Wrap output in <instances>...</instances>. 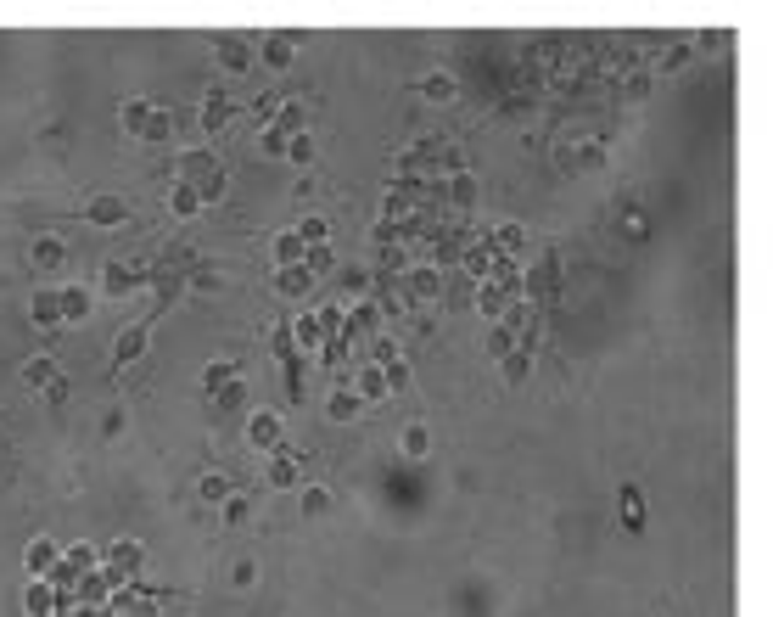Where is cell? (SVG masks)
<instances>
[{
  "mask_svg": "<svg viewBox=\"0 0 773 617\" xmlns=\"http://www.w3.org/2000/svg\"><path fill=\"white\" fill-rule=\"evenodd\" d=\"M219 68H225V73H247V68H253V45L236 40V34H225V40H219Z\"/></svg>",
  "mask_w": 773,
  "mask_h": 617,
  "instance_id": "19",
  "label": "cell"
},
{
  "mask_svg": "<svg viewBox=\"0 0 773 617\" xmlns=\"http://www.w3.org/2000/svg\"><path fill=\"white\" fill-rule=\"evenodd\" d=\"M101 567H107V573H118V578H141L146 545H141V539H113V545L101 550Z\"/></svg>",
  "mask_w": 773,
  "mask_h": 617,
  "instance_id": "4",
  "label": "cell"
},
{
  "mask_svg": "<svg viewBox=\"0 0 773 617\" xmlns=\"http://www.w3.org/2000/svg\"><path fill=\"white\" fill-rule=\"evenodd\" d=\"M29 264L34 270H62V264H68V242H62V236H40V242L29 247Z\"/></svg>",
  "mask_w": 773,
  "mask_h": 617,
  "instance_id": "17",
  "label": "cell"
},
{
  "mask_svg": "<svg viewBox=\"0 0 773 617\" xmlns=\"http://www.w3.org/2000/svg\"><path fill=\"white\" fill-rule=\"evenodd\" d=\"M275 292H281L286 303L309 298V292H314V275L303 270V264H286V270H275Z\"/></svg>",
  "mask_w": 773,
  "mask_h": 617,
  "instance_id": "16",
  "label": "cell"
},
{
  "mask_svg": "<svg viewBox=\"0 0 773 617\" xmlns=\"http://www.w3.org/2000/svg\"><path fill=\"white\" fill-rule=\"evenodd\" d=\"M213 169H225L213 146H185L180 158H174V180H185V186H197V180H208Z\"/></svg>",
  "mask_w": 773,
  "mask_h": 617,
  "instance_id": "6",
  "label": "cell"
},
{
  "mask_svg": "<svg viewBox=\"0 0 773 617\" xmlns=\"http://www.w3.org/2000/svg\"><path fill=\"white\" fill-rule=\"evenodd\" d=\"M488 242L499 247L505 259H516L521 247H527V230H521V225H510V219H505V225H493V236H488Z\"/></svg>",
  "mask_w": 773,
  "mask_h": 617,
  "instance_id": "30",
  "label": "cell"
},
{
  "mask_svg": "<svg viewBox=\"0 0 773 617\" xmlns=\"http://www.w3.org/2000/svg\"><path fill=\"white\" fill-rule=\"evenodd\" d=\"M225 287V275L219 270H208V264H197V270H191V292H202V298H208V292H219Z\"/></svg>",
  "mask_w": 773,
  "mask_h": 617,
  "instance_id": "45",
  "label": "cell"
},
{
  "mask_svg": "<svg viewBox=\"0 0 773 617\" xmlns=\"http://www.w3.org/2000/svg\"><path fill=\"white\" fill-rule=\"evenodd\" d=\"M555 287H561V270H555V259H544L538 270L521 275V292H527L533 303H555Z\"/></svg>",
  "mask_w": 773,
  "mask_h": 617,
  "instance_id": "10",
  "label": "cell"
},
{
  "mask_svg": "<svg viewBox=\"0 0 773 617\" xmlns=\"http://www.w3.org/2000/svg\"><path fill=\"white\" fill-rule=\"evenodd\" d=\"M269 259H275V270H286V264H303V242H297V230H281V236L269 242Z\"/></svg>",
  "mask_w": 773,
  "mask_h": 617,
  "instance_id": "27",
  "label": "cell"
},
{
  "mask_svg": "<svg viewBox=\"0 0 773 617\" xmlns=\"http://www.w3.org/2000/svg\"><path fill=\"white\" fill-rule=\"evenodd\" d=\"M421 96L432 101V107H449V101L460 96V85H454V73L437 68V73H426V79H421Z\"/></svg>",
  "mask_w": 773,
  "mask_h": 617,
  "instance_id": "22",
  "label": "cell"
},
{
  "mask_svg": "<svg viewBox=\"0 0 773 617\" xmlns=\"http://www.w3.org/2000/svg\"><path fill=\"white\" fill-rule=\"evenodd\" d=\"M398 287H404L409 309H437V303H443V270H432V264H409V270L398 275Z\"/></svg>",
  "mask_w": 773,
  "mask_h": 617,
  "instance_id": "3",
  "label": "cell"
},
{
  "mask_svg": "<svg viewBox=\"0 0 773 617\" xmlns=\"http://www.w3.org/2000/svg\"><path fill=\"white\" fill-rule=\"evenodd\" d=\"M342 359H348V343H342V337H331V343L320 348V365H342Z\"/></svg>",
  "mask_w": 773,
  "mask_h": 617,
  "instance_id": "51",
  "label": "cell"
},
{
  "mask_svg": "<svg viewBox=\"0 0 773 617\" xmlns=\"http://www.w3.org/2000/svg\"><path fill=\"white\" fill-rule=\"evenodd\" d=\"M90 303H96V292H90V287H57L62 326H85V320H90Z\"/></svg>",
  "mask_w": 773,
  "mask_h": 617,
  "instance_id": "12",
  "label": "cell"
},
{
  "mask_svg": "<svg viewBox=\"0 0 773 617\" xmlns=\"http://www.w3.org/2000/svg\"><path fill=\"white\" fill-rule=\"evenodd\" d=\"M225 382H236V359H213L208 371H202V388H208V393H219Z\"/></svg>",
  "mask_w": 773,
  "mask_h": 617,
  "instance_id": "42",
  "label": "cell"
},
{
  "mask_svg": "<svg viewBox=\"0 0 773 617\" xmlns=\"http://www.w3.org/2000/svg\"><path fill=\"white\" fill-rule=\"evenodd\" d=\"M303 270H309L314 281L337 270V253H331V242H320V247H303Z\"/></svg>",
  "mask_w": 773,
  "mask_h": 617,
  "instance_id": "32",
  "label": "cell"
},
{
  "mask_svg": "<svg viewBox=\"0 0 773 617\" xmlns=\"http://www.w3.org/2000/svg\"><path fill=\"white\" fill-rule=\"evenodd\" d=\"M85 219H90L96 230H118V225L129 219V202H124V197H113V191H101V197H90V202H85Z\"/></svg>",
  "mask_w": 773,
  "mask_h": 617,
  "instance_id": "8",
  "label": "cell"
},
{
  "mask_svg": "<svg viewBox=\"0 0 773 617\" xmlns=\"http://www.w3.org/2000/svg\"><path fill=\"white\" fill-rule=\"evenodd\" d=\"M197 494H202V500H208V505H225L230 494H236V488H230V477H225V472H202Z\"/></svg>",
  "mask_w": 773,
  "mask_h": 617,
  "instance_id": "34",
  "label": "cell"
},
{
  "mask_svg": "<svg viewBox=\"0 0 773 617\" xmlns=\"http://www.w3.org/2000/svg\"><path fill=\"white\" fill-rule=\"evenodd\" d=\"M23 382H29V388H51V382H57V359H29V365H23Z\"/></svg>",
  "mask_w": 773,
  "mask_h": 617,
  "instance_id": "39",
  "label": "cell"
},
{
  "mask_svg": "<svg viewBox=\"0 0 773 617\" xmlns=\"http://www.w3.org/2000/svg\"><path fill=\"white\" fill-rule=\"evenodd\" d=\"M146 118H152V101H141V96L118 107V124H124L129 135H141V130H146Z\"/></svg>",
  "mask_w": 773,
  "mask_h": 617,
  "instance_id": "35",
  "label": "cell"
},
{
  "mask_svg": "<svg viewBox=\"0 0 773 617\" xmlns=\"http://www.w3.org/2000/svg\"><path fill=\"white\" fill-rule=\"evenodd\" d=\"M225 522H230V528H241V522H247V500L230 494V500H225Z\"/></svg>",
  "mask_w": 773,
  "mask_h": 617,
  "instance_id": "52",
  "label": "cell"
},
{
  "mask_svg": "<svg viewBox=\"0 0 773 617\" xmlns=\"http://www.w3.org/2000/svg\"><path fill=\"white\" fill-rule=\"evenodd\" d=\"M29 315H34V326H40V331H57V326H62V309H57V292H34V303H29Z\"/></svg>",
  "mask_w": 773,
  "mask_h": 617,
  "instance_id": "28",
  "label": "cell"
},
{
  "mask_svg": "<svg viewBox=\"0 0 773 617\" xmlns=\"http://www.w3.org/2000/svg\"><path fill=\"white\" fill-rule=\"evenodd\" d=\"M443 208H454V214H471V208H477V180H471V169L465 174H449V180H443Z\"/></svg>",
  "mask_w": 773,
  "mask_h": 617,
  "instance_id": "11",
  "label": "cell"
},
{
  "mask_svg": "<svg viewBox=\"0 0 773 617\" xmlns=\"http://www.w3.org/2000/svg\"><path fill=\"white\" fill-rule=\"evenodd\" d=\"M197 118H202V130H208V135H213V130H225V124H230V101H225V90H213V96L202 101V113H197Z\"/></svg>",
  "mask_w": 773,
  "mask_h": 617,
  "instance_id": "29",
  "label": "cell"
},
{
  "mask_svg": "<svg viewBox=\"0 0 773 617\" xmlns=\"http://www.w3.org/2000/svg\"><path fill=\"white\" fill-rule=\"evenodd\" d=\"M275 107H281V101H275V96H258V107H253V113H258V118H264V124H269V118H275Z\"/></svg>",
  "mask_w": 773,
  "mask_h": 617,
  "instance_id": "54",
  "label": "cell"
},
{
  "mask_svg": "<svg viewBox=\"0 0 773 617\" xmlns=\"http://www.w3.org/2000/svg\"><path fill=\"white\" fill-rule=\"evenodd\" d=\"M628 96H633V101L650 96V73H628Z\"/></svg>",
  "mask_w": 773,
  "mask_h": 617,
  "instance_id": "53",
  "label": "cell"
},
{
  "mask_svg": "<svg viewBox=\"0 0 773 617\" xmlns=\"http://www.w3.org/2000/svg\"><path fill=\"white\" fill-rule=\"evenodd\" d=\"M264 483L269 488H303V466H297L286 449H275V455H269V466H264Z\"/></svg>",
  "mask_w": 773,
  "mask_h": 617,
  "instance_id": "13",
  "label": "cell"
},
{
  "mask_svg": "<svg viewBox=\"0 0 773 617\" xmlns=\"http://www.w3.org/2000/svg\"><path fill=\"white\" fill-rule=\"evenodd\" d=\"M292 62H297V45H292V40H264V68L286 73Z\"/></svg>",
  "mask_w": 773,
  "mask_h": 617,
  "instance_id": "37",
  "label": "cell"
},
{
  "mask_svg": "<svg viewBox=\"0 0 773 617\" xmlns=\"http://www.w3.org/2000/svg\"><path fill=\"white\" fill-rule=\"evenodd\" d=\"M169 214H174V219H197V214H202L197 186H185V180H174V191H169Z\"/></svg>",
  "mask_w": 773,
  "mask_h": 617,
  "instance_id": "26",
  "label": "cell"
},
{
  "mask_svg": "<svg viewBox=\"0 0 773 617\" xmlns=\"http://www.w3.org/2000/svg\"><path fill=\"white\" fill-rule=\"evenodd\" d=\"M689 62V45L678 40V45H667V51H661V73H673V68H684Z\"/></svg>",
  "mask_w": 773,
  "mask_h": 617,
  "instance_id": "49",
  "label": "cell"
},
{
  "mask_svg": "<svg viewBox=\"0 0 773 617\" xmlns=\"http://www.w3.org/2000/svg\"><path fill=\"white\" fill-rule=\"evenodd\" d=\"M292 343H297V354H320V348H325L320 320H314V315H297L292 320Z\"/></svg>",
  "mask_w": 773,
  "mask_h": 617,
  "instance_id": "23",
  "label": "cell"
},
{
  "mask_svg": "<svg viewBox=\"0 0 773 617\" xmlns=\"http://www.w3.org/2000/svg\"><path fill=\"white\" fill-rule=\"evenodd\" d=\"M141 281H152V264L113 259L107 270H101V292H107V298H129V287H141Z\"/></svg>",
  "mask_w": 773,
  "mask_h": 617,
  "instance_id": "5",
  "label": "cell"
},
{
  "mask_svg": "<svg viewBox=\"0 0 773 617\" xmlns=\"http://www.w3.org/2000/svg\"><path fill=\"white\" fill-rule=\"evenodd\" d=\"M342 287H348L353 298L365 303L370 292H376V275H370V264H348V270H342Z\"/></svg>",
  "mask_w": 773,
  "mask_h": 617,
  "instance_id": "31",
  "label": "cell"
},
{
  "mask_svg": "<svg viewBox=\"0 0 773 617\" xmlns=\"http://www.w3.org/2000/svg\"><path fill=\"white\" fill-rule=\"evenodd\" d=\"M57 561H62V550L51 545L45 533H40V539H34L29 550H23V567H29V578H45V573H51V567H57Z\"/></svg>",
  "mask_w": 773,
  "mask_h": 617,
  "instance_id": "18",
  "label": "cell"
},
{
  "mask_svg": "<svg viewBox=\"0 0 773 617\" xmlns=\"http://www.w3.org/2000/svg\"><path fill=\"white\" fill-rule=\"evenodd\" d=\"M213 404H219V410H241V404H247V388H241V376H236V382H225V388L213 393Z\"/></svg>",
  "mask_w": 773,
  "mask_h": 617,
  "instance_id": "47",
  "label": "cell"
},
{
  "mask_svg": "<svg viewBox=\"0 0 773 617\" xmlns=\"http://www.w3.org/2000/svg\"><path fill=\"white\" fill-rule=\"evenodd\" d=\"M286 158L309 169V163H314V135H292V141H286Z\"/></svg>",
  "mask_w": 773,
  "mask_h": 617,
  "instance_id": "48",
  "label": "cell"
},
{
  "mask_svg": "<svg viewBox=\"0 0 773 617\" xmlns=\"http://www.w3.org/2000/svg\"><path fill=\"white\" fill-rule=\"evenodd\" d=\"M404 455L409 460H426V455H432V432H426V421H409V427H404Z\"/></svg>",
  "mask_w": 773,
  "mask_h": 617,
  "instance_id": "33",
  "label": "cell"
},
{
  "mask_svg": "<svg viewBox=\"0 0 773 617\" xmlns=\"http://www.w3.org/2000/svg\"><path fill=\"white\" fill-rule=\"evenodd\" d=\"M359 416H365V404H359L353 388H337L325 399V421H331V427H348V421H359Z\"/></svg>",
  "mask_w": 773,
  "mask_h": 617,
  "instance_id": "15",
  "label": "cell"
},
{
  "mask_svg": "<svg viewBox=\"0 0 773 617\" xmlns=\"http://www.w3.org/2000/svg\"><path fill=\"white\" fill-rule=\"evenodd\" d=\"M353 393H359V404L393 399V393H387V382H381V365H359V376H353Z\"/></svg>",
  "mask_w": 773,
  "mask_h": 617,
  "instance_id": "20",
  "label": "cell"
},
{
  "mask_svg": "<svg viewBox=\"0 0 773 617\" xmlns=\"http://www.w3.org/2000/svg\"><path fill=\"white\" fill-rule=\"evenodd\" d=\"M73 617H113V612H107V606H79Z\"/></svg>",
  "mask_w": 773,
  "mask_h": 617,
  "instance_id": "55",
  "label": "cell"
},
{
  "mask_svg": "<svg viewBox=\"0 0 773 617\" xmlns=\"http://www.w3.org/2000/svg\"><path fill=\"white\" fill-rule=\"evenodd\" d=\"M258 152H264V158H286V135L264 130V135H258Z\"/></svg>",
  "mask_w": 773,
  "mask_h": 617,
  "instance_id": "50",
  "label": "cell"
},
{
  "mask_svg": "<svg viewBox=\"0 0 773 617\" xmlns=\"http://www.w3.org/2000/svg\"><path fill=\"white\" fill-rule=\"evenodd\" d=\"M297 505H303V517H331V505H337V500H331V488L309 483V488H303V500H297Z\"/></svg>",
  "mask_w": 773,
  "mask_h": 617,
  "instance_id": "36",
  "label": "cell"
},
{
  "mask_svg": "<svg viewBox=\"0 0 773 617\" xmlns=\"http://www.w3.org/2000/svg\"><path fill=\"white\" fill-rule=\"evenodd\" d=\"M225 191H230V174H225V169H213L208 180H197V197H202V208H208V202H225Z\"/></svg>",
  "mask_w": 773,
  "mask_h": 617,
  "instance_id": "41",
  "label": "cell"
},
{
  "mask_svg": "<svg viewBox=\"0 0 773 617\" xmlns=\"http://www.w3.org/2000/svg\"><path fill=\"white\" fill-rule=\"evenodd\" d=\"M23 612L29 617H57V589L45 584V578H34V584L23 589Z\"/></svg>",
  "mask_w": 773,
  "mask_h": 617,
  "instance_id": "21",
  "label": "cell"
},
{
  "mask_svg": "<svg viewBox=\"0 0 773 617\" xmlns=\"http://www.w3.org/2000/svg\"><path fill=\"white\" fill-rule=\"evenodd\" d=\"M146 354V326H124L113 337V371H124V365H135V359Z\"/></svg>",
  "mask_w": 773,
  "mask_h": 617,
  "instance_id": "14",
  "label": "cell"
},
{
  "mask_svg": "<svg viewBox=\"0 0 773 617\" xmlns=\"http://www.w3.org/2000/svg\"><path fill=\"white\" fill-rule=\"evenodd\" d=\"M62 561H68L73 573H90V567H101V550L96 545H73V550H62Z\"/></svg>",
  "mask_w": 773,
  "mask_h": 617,
  "instance_id": "44",
  "label": "cell"
},
{
  "mask_svg": "<svg viewBox=\"0 0 773 617\" xmlns=\"http://www.w3.org/2000/svg\"><path fill=\"white\" fill-rule=\"evenodd\" d=\"M516 343H521V331H510L505 320H493V326H488V337H482V354H488V359H505Z\"/></svg>",
  "mask_w": 773,
  "mask_h": 617,
  "instance_id": "25",
  "label": "cell"
},
{
  "mask_svg": "<svg viewBox=\"0 0 773 617\" xmlns=\"http://www.w3.org/2000/svg\"><path fill=\"white\" fill-rule=\"evenodd\" d=\"M381 382H387V393L398 399V393L409 388V359H404V354H393L387 365H381Z\"/></svg>",
  "mask_w": 773,
  "mask_h": 617,
  "instance_id": "38",
  "label": "cell"
},
{
  "mask_svg": "<svg viewBox=\"0 0 773 617\" xmlns=\"http://www.w3.org/2000/svg\"><path fill=\"white\" fill-rule=\"evenodd\" d=\"M264 130L286 135V141H292V135H309V101H281V107H275V118H269Z\"/></svg>",
  "mask_w": 773,
  "mask_h": 617,
  "instance_id": "9",
  "label": "cell"
},
{
  "mask_svg": "<svg viewBox=\"0 0 773 617\" xmlns=\"http://www.w3.org/2000/svg\"><path fill=\"white\" fill-rule=\"evenodd\" d=\"M297 242L303 247H320V242H331V219H303V225H297Z\"/></svg>",
  "mask_w": 773,
  "mask_h": 617,
  "instance_id": "43",
  "label": "cell"
},
{
  "mask_svg": "<svg viewBox=\"0 0 773 617\" xmlns=\"http://www.w3.org/2000/svg\"><path fill=\"white\" fill-rule=\"evenodd\" d=\"M510 264H516V259H505L488 236H471V242L460 247V270L471 275V281H493V275H505Z\"/></svg>",
  "mask_w": 773,
  "mask_h": 617,
  "instance_id": "2",
  "label": "cell"
},
{
  "mask_svg": "<svg viewBox=\"0 0 773 617\" xmlns=\"http://www.w3.org/2000/svg\"><path fill=\"white\" fill-rule=\"evenodd\" d=\"M521 298V270L510 264L505 275H493V281H477V309H482V320H505V309Z\"/></svg>",
  "mask_w": 773,
  "mask_h": 617,
  "instance_id": "1",
  "label": "cell"
},
{
  "mask_svg": "<svg viewBox=\"0 0 773 617\" xmlns=\"http://www.w3.org/2000/svg\"><path fill=\"white\" fill-rule=\"evenodd\" d=\"M269 348H275V359H303V354H297V343H292V326L269 331Z\"/></svg>",
  "mask_w": 773,
  "mask_h": 617,
  "instance_id": "46",
  "label": "cell"
},
{
  "mask_svg": "<svg viewBox=\"0 0 773 617\" xmlns=\"http://www.w3.org/2000/svg\"><path fill=\"white\" fill-rule=\"evenodd\" d=\"M174 135V113L169 107H152V118H146V130H141V141H169Z\"/></svg>",
  "mask_w": 773,
  "mask_h": 617,
  "instance_id": "40",
  "label": "cell"
},
{
  "mask_svg": "<svg viewBox=\"0 0 773 617\" xmlns=\"http://www.w3.org/2000/svg\"><path fill=\"white\" fill-rule=\"evenodd\" d=\"M247 444H253V449H264V455L286 449V421L275 416V410H258V416L247 421Z\"/></svg>",
  "mask_w": 773,
  "mask_h": 617,
  "instance_id": "7",
  "label": "cell"
},
{
  "mask_svg": "<svg viewBox=\"0 0 773 617\" xmlns=\"http://www.w3.org/2000/svg\"><path fill=\"white\" fill-rule=\"evenodd\" d=\"M499 376H505L510 388H521V382L533 376V348H510V354L499 359Z\"/></svg>",
  "mask_w": 773,
  "mask_h": 617,
  "instance_id": "24",
  "label": "cell"
}]
</instances>
